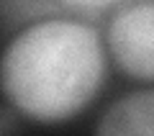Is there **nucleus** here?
Segmentation results:
<instances>
[{
    "mask_svg": "<svg viewBox=\"0 0 154 136\" xmlns=\"http://www.w3.org/2000/svg\"><path fill=\"white\" fill-rule=\"evenodd\" d=\"M105 72L108 51L95 28L72 18H44L5 44L0 93L23 118L57 126L93 103Z\"/></svg>",
    "mask_w": 154,
    "mask_h": 136,
    "instance_id": "nucleus-1",
    "label": "nucleus"
},
{
    "mask_svg": "<svg viewBox=\"0 0 154 136\" xmlns=\"http://www.w3.org/2000/svg\"><path fill=\"white\" fill-rule=\"evenodd\" d=\"M64 8H72V11H105V8L116 5L118 0H57Z\"/></svg>",
    "mask_w": 154,
    "mask_h": 136,
    "instance_id": "nucleus-4",
    "label": "nucleus"
},
{
    "mask_svg": "<svg viewBox=\"0 0 154 136\" xmlns=\"http://www.w3.org/2000/svg\"><path fill=\"white\" fill-rule=\"evenodd\" d=\"M98 134H154V90H139L113 100L100 116Z\"/></svg>",
    "mask_w": 154,
    "mask_h": 136,
    "instance_id": "nucleus-3",
    "label": "nucleus"
},
{
    "mask_svg": "<svg viewBox=\"0 0 154 136\" xmlns=\"http://www.w3.org/2000/svg\"><path fill=\"white\" fill-rule=\"evenodd\" d=\"M105 46L123 75L154 82V3H136L116 13Z\"/></svg>",
    "mask_w": 154,
    "mask_h": 136,
    "instance_id": "nucleus-2",
    "label": "nucleus"
}]
</instances>
